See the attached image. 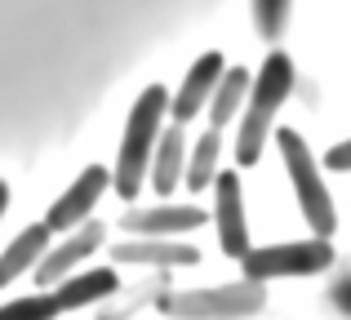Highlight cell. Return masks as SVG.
<instances>
[{"label": "cell", "instance_id": "16", "mask_svg": "<svg viewBox=\"0 0 351 320\" xmlns=\"http://www.w3.org/2000/svg\"><path fill=\"white\" fill-rule=\"evenodd\" d=\"M58 316H62V307H58V298H53V289L0 303V320H58Z\"/></svg>", "mask_w": 351, "mask_h": 320}, {"label": "cell", "instance_id": "10", "mask_svg": "<svg viewBox=\"0 0 351 320\" xmlns=\"http://www.w3.org/2000/svg\"><path fill=\"white\" fill-rule=\"evenodd\" d=\"M116 262H143V267H191L200 258L191 245H178L173 236H138L112 249Z\"/></svg>", "mask_w": 351, "mask_h": 320}, {"label": "cell", "instance_id": "13", "mask_svg": "<svg viewBox=\"0 0 351 320\" xmlns=\"http://www.w3.org/2000/svg\"><path fill=\"white\" fill-rule=\"evenodd\" d=\"M182 173H187V134H182V125H169L160 134V143H156V156H152V187L160 196H169L182 182Z\"/></svg>", "mask_w": 351, "mask_h": 320}, {"label": "cell", "instance_id": "17", "mask_svg": "<svg viewBox=\"0 0 351 320\" xmlns=\"http://www.w3.org/2000/svg\"><path fill=\"white\" fill-rule=\"evenodd\" d=\"M254 23L263 40H276L289 23V0H254Z\"/></svg>", "mask_w": 351, "mask_h": 320}, {"label": "cell", "instance_id": "8", "mask_svg": "<svg viewBox=\"0 0 351 320\" xmlns=\"http://www.w3.org/2000/svg\"><path fill=\"white\" fill-rule=\"evenodd\" d=\"M223 71H227V62H223V53H218V49L200 53V58L191 62V71L182 76L178 94L169 98L173 125H187V121H196V116L205 112L209 98H214V89H218V80H223Z\"/></svg>", "mask_w": 351, "mask_h": 320}, {"label": "cell", "instance_id": "6", "mask_svg": "<svg viewBox=\"0 0 351 320\" xmlns=\"http://www.w3.org/2000/svg\"><path fill=\"white\" fill-rule=\"evenodd\" d=\"M214 223H218V245L227 258H245L249 245V223H245V191H240V173H218L214 178Z\"/></svg>", "mask_w": 351, "mask_h": 320}, {"label": "cell", "instance_id": "14", "mask_svg": "<svg viewBox=\"0 0 351 320\" xmlns=\"http://www.w3.org/2000/svg\"><path fill=\"white\" fill-rule=\"evenodd\" d=\"M249 85H254V76H249L245 67H227L223 71V80H218L214 98H209V107H205V112H209V130H227V125L245 112Z\"/></svg>", "mask_w": 351, "mask_h": 320}, {"label": "cell", "instance_id": "2", "mask_svg": "<svg viewBox=\"0 0 351 320\" xmlns=\"http://www.w3.org/2000/svg\"><path fill=\"white\" fill-rule=\"evenodd\" d=\"M289 89H293V62H289V53L271 49L263 71L249 85L245 112H240V134H236V160L240 164H258V156L267 147V134H271V121L280 112V103L289 98Z\"/></svg>", "mask_w": 351, "mask_h": 320}, {"label": "cell", "instance_id": "11", "mask_svg": "<svg viewBox=\"0 0 351 320\" xmlns=\"http://www.w3.org/2000/svg\"><path fill=\"white\" fill-rule=\"evenodd\" d=\"M53 245V232L45 223H32L9 241V249L0 254V289H9L23 271H36V262L45 258V249Z\"/></svg>", "mask_w": 351, "mask_h": 320}, {"label": "cell", "instance_id": "9", "mask_svg": "<svg viewBox=\"0 0 351 320\" xmlns=\"http://www.w3.org/2000/svg\"><path fill=\"white\" fill-rule=\"evenodd\" d=\"M120 289L116 267H89V271H71L67 280L53 285V298H58L62 312H80V307H94L103 298H112Z\"/></svg>", "mask_w": 351, "mask_h": 320}, {"label": "cell", "instance_id": "7", "mask_svg": "<svg viewBox=\"0 0 351 320\" xmlns=\"http://www.w3.org/2000/svg\"><path fill=\"white\" fill-rule=\"evenodd\" d=\"M103 223H80L76 232L67 236V241H58V245H49V249H45V258L36 262V285L40 289H53L58 285V280H67L71 271L80 267V262L89 258V254H98V245H103Z\"/></svg>", "mask_w": 351, "mask_h": 320}, {"label": "cell", "instance_id": "1", "mask_svg": "<svg viewBox=\"0 0 351 320\" xmlns=\"http://www.w3.org/2000/svg\"><path fill=\"white\" fill-rule=\"evenodd\" d=\"M165 116H169L165 85H147L138 94V103L129 107L125 134H120V151H116V173H112V187H116L120 200H134L138 187L147 182V173H152L156 143L165 134Z\"/></svg>", "mask_w": 351, "mask_h": 320}, {"label": "cell", "instance_id": "5", "mask_svg": "<svg viewBox=\"0 0 351 320\" xmlns=\"http://www.w3.org/2000/svg\"><path fill=\"white\" fill-rule=\"evenodd\" d=\"M107 187H112V169H103V164H89V169H80V178L49 205L45 227H49L53 236H58V232H76V227L85 223L89 214H94V205L103 200Z\"/></svg>", "mask_w": 351, "mask_h": 320}, {"label": "cell", "instance_id": "12", "mask_svg": "<svg viewBox=\"0 0 351 320\" xmlns=\"http://www.w3.org/2000/svg\"><path fill=\"white\" fill-rule=\"evenodd\" d=\"M205 223V209L196 205H160V209H134L125 218V232L134 236H182V232H196Z\"/></svg>", "mask_w": 351, "mask_h": 320}, {"label": "cell", "instance_id": "18", "mask_svg": "<svg viewBox=\"0 0 351 320\" xmlns=\"http://www.w3.org/2000/svg\"><path fill=\"white\" fill-rule=\"evenodd\" d=\"M325 164H329L334 173H351V138H347V143H338V147H329Z\"/></svg>", "mask_w": 351, "mask_h": 320}, {"label": "cell", "instance_id": "15", "mask_svg": "<svg viewBox=\"0 0 351 320\" xmlns=\"http://www.w3.org/2000/svg\"><path fill=\"white\" fill-rule=\"evenodd\" d=\"M218 147H223V130H209L205 138L196 143V151H191V160H187V173H182L187 191L214 187V178H218Z\"/></svg>", "mask_w": 351, "mask_h": 320}, {"label": "cell", "instance_id": "3", "mask_svg": "<svg viewBox=\"0 0 351 320\" xmlns=\"http://www.w3.org/2000/svg\"><path fill=\"white\" fill-rule=\"evenodd\" d=\"M276 147L285 156V169H289V182H293V196H298V209L307 218V227L316 236H334L338 227V214H334V200H329V187L320 178V164L311 156V147L302 143L298 130H276Z\"/></svg>", "mask_w": 351, "mask_h": 320}, {"label": "cell", "instance_id": "4", "mask_svg": "<svg viewBox=\"0 0 351 320\" xmlns=\"http://www.w3.org/2000/svg\"><path fill=\"white\" fill-rule=\"evenodd\" d=\"M334 262V245L325 236H311V241H289V245H263V249H249L240 258L249 280H289V276H316Z\"/></svg>", "mask_w": 351, "mask_h": 320}, {"label": "cell", "instance_id": "19", "mask_svg": "<svg viewBox=\"0 0 351 320\" xmlns=\"http://www.w3.org/2000/svg\"><path fill=\"white\" fill-rule=\"evenodd\" d=\"M5 209H9V182L0 178V218H5Z\"/></svg>", "mask_w": 351, "mask_h": 320}]
</instances>
